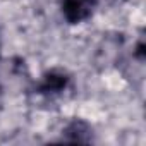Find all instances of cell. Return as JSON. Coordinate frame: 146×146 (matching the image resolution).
Segmentation results:
<instances>
[{
	"label": "cell",
	"instance_id": "1",
	"mask_svg": "<svg viewBox=\"0 0 146 146\" xmlns=\"http://www.w3.org/2000/svg\"><path fill=\"white\" fill-rule=\"evenodd\" d=\"M72 86H74V79L72 74L64 69V67H52L45 70L40 76V79L33 86V93L36 96H41L46 102L58 100L64 95H67Z\"/></svg>",
	"mask_w": 146,
	"mask_h": 146
},
{
	"label": "cell",
	"instance_id": "2",
	"mask_svg": "<svg viewBox=\"0 0 146 146\" xmlns=\"http://www.w3.org/2000/svg\"><path fill=\"white\" fill-rule=\"evenodd\" d=\"M98 9V0H60V14L69 26L88 23Z\"/></svg>",
	"mask_w": 146,
	"mask_h": 146
},
{
	"label": "cell",
	"instance_id": "3",
	"mask_svg": "<svg viewBox=\"0 0 146 146\" xmlns=\"http://www.w3.org/2000/svg\"><path fill=\"white\" fill-rule=\"evenodd\" d=\"M57 141L90 144V143H95V129L88 120H84L81 117H74L64 125V129L60 132V137Z\"/></svg>",
	"mask_w": 146,
	"mask_h": 146
},
{
	"label": "cell",
	"instance_id": "4",
	"mask_svg": "<svg viewBox=\"0 0 146 146\" xmlns=\"http://www.w3.org/2000/svg\"><path fill=\"white\" fill-rule=\"evenodd\" d=\"M0 60H2V38H0ZM2 95H4V88L0 83V108H2Z\"/></svg>",
	"mask_w": 146,
	"mask_h": 146
}]
</instances>
